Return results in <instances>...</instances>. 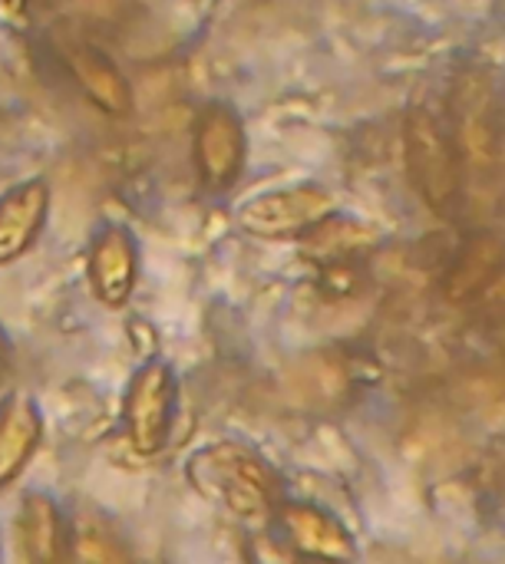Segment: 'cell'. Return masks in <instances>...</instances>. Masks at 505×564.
<instances>
[{
	"instance_id": "obj_1",
	"label": "cell",
	"mask_w": 505,
	"mask_h": 564,
	"mask_svg": "<svg viewBox=\"0 0 505 564\" xmlns=\"http://www.w3.org/2000/svg\"><path fill=\"white\" fill-rule=\"evenodd\" d=\"M185 476L198 496L228 509L248 525H265L281 506L278 473L248 446L208 443L185 459Z\"/></svg>"
},
{
	"instance_id": "obj_2",
	"label": "cell",
	"mask_w": 505,
	"mask_h": 564,
	"mask_svg": "<svg viewBox=\"0 0 505 564\" xmlns=\"http://www.w3.org/2000/svg\"><path fill=\"white\" fill-rule=\"evenodd\" d=\"M453 145L460 155V172L470 182H490L499 162V116L496 93L483 69L466 66L453 83Z\"/></svg>"
},
{
	"instance_id": "obj_3",
	"label": "cell",
	"mask_w": 505,
	"mask_h": 564,
	"mask_svg": "<svg viewBox=\"0 0 505 564\" xmlns=\"http://www.w3.org/2000/svg\"><path fill=\"white\" fill-rule=\"evenodd\" d=\"M404 159L410 182L433 215H450L463 185L453 135L427 109H410L404 122Z\"/></svg>"
},
{
	"instance_id": "obj_4",
	"label": "cell",
	"mask_w": 505,
	"mask_h": 564,
	"mask_svg": "<svg viewBox=\"0 0 505 564\" xmlns=\"http://www.w3.org/2000/svg\"><path fill=\"white\" fill-rule=\"evenodd\" d=\"M179 383L165 360L149 357L129 380L122 397V423L126 440L139 456H155L165 449L172 423H175Z\"/></svg>"
},
{
	"instance_id": "obj_5",
	"label": "cell",
	"mask_w": 505,
	"mask_h": 564,
	"mask_svg": "<svg viewBox=\"0 0 505 564\" xmlns=\"http://www.w3.org/2000/svg\"><path fill=\"white\" fill-rule=\"evenodd\" d=\"M337 212V198L331 188L318 182L278 188L248 198L238 208V228L261 241H298L308 228H314L321 218Z\"/></svg>"
},
{
	"instance_id": "obj_6",
	"label": "cell",
	"mask_w": 505,
	"mask_h": 564,
	"mask_svg": "<svg viewBox=\"0 0 505 564\" xmlns=\"http://www.w3.org/2000/svg\"><path fill=\"white\" fill-rule=\"evenodd\" d=\"M248 159V135L241 116L228 102H205L192 132V165L205 192H228Z\"/></svg>"
},
{
	"instance_id": "obj_7",
	"label": "cell",
	"mask_w": 505,
	"mask_h": 564,
	"mask_svg": "<svg viewBox=\"0 0 505 564\" xmlns=\"http://www.w3.org/2000/svg\"><path fill=\"white\" fill-rule=\"evenodd\" d=\"M86 278L96 301L109 311L129 304L139 281V245L126 225H103L86 254Z\"/></svg>"
},
{
	"instance_id": "obj_8",
	"label": "cell",
	"mask_w": 505,
	"mask_h": 564,
	"mask_svg": "<svg viewBox=\"0 0 505 564\" xmlns=\"http://www.w3.org/2000/svg\"><path fill=\"white\" fill-rule=\"evenodd\" d=\"M60 63L93 109H99L109 119L132 116V106H136L132 86L103 50H96L93 43L66 40L60 43Z\"/></svg>"
},
{
	"instance_id": "obj_9",
	"label": "cell",
	"mask_w": 505,
	"mask_h": 564,
	"mask_svg": "<svg viewBox=\"0 0 505 564\" xmlns=\"http://www.w3.org/2000/svg\"><path fill=\"white\" fill-rule=\"evenodd\" d=\"M50 218L46 178H26L0 195V268L20 261L43 235Z\"/></svg>"
},
{
	"instance_id": "obj_10",
	"label": "cell",
	"mask_w": 505,
	"mask_h": 564,
	"mask_svg": "<svg viewBox=\"0 0 505 564\" xmlns=\"http://www.w3.org/2000/svg\"><path fill=\"white\" fill-rule=\"evenodd\" d=\"M278 525L284 532V542L308 558H324V562H351L357 555L354 535L324 509L291 502L278 506Z\"/></svg>"
},
{
	"instance_id": "obj_11",
	"label": "cell",
	"mask_w": 505,
	"mask_h": 564,
	"mask_svg": "<svg viewBox=\"0 0 505 564\" xmlns=\"http://www.w3.org/2000/svg\"><path fill=\"white\" fill-rule=\"evenodd\" d=\"M43 443V413L30 393L0 400V492L10 489Z\"/></svg>"
},
{
	"instance_id": "obj_12",
	"label": "cell",
	"mask_w": 505,
	"mask_h": 564,
	"mask_svg": "<svg viewBox=\"0 0 505 564\" xmlns=\"http://www.w3.org/2000/svg\"><path fill=\"white\" fill-rule=\"evenodd\" d=\"M17 549L23 562L53 564L69 552V525L63 509L46 492H26L17 512Z\"/></svg>"
},
{
	"instance_id": "obj_13",
	"label": "cell",
	"mask_w": 505,
	"mask_h": 564,
	"mask_svg": "<svg viewBox=\"0 0 505 564\" xmlns=\"http://www.w3.org/2000/svg\"><path fill=\"white\" fill-rule=\"evenodd\" d=\"M380 241V231L374 225H367L364 218H344L337 212H331L327 218H321L314 228H308L298 245L301 254L314 264H337V261H354L357 254L370 251Z\"/></svg>"
},
{
	"instance_id": "obj_14",
	"label": "cell",
	"mask_w": 505,
	"mask_h": 564,
	"mask_svg": "<svg viewBox=\"0 0 505 564\" xmlns=\"http://www.w3.org/2000/svg\"><path fill=\"white\" fill-rule=\"evenodd\" d=\"M505 264V241L499 235H476L463 245V251L456 254V261L447 271L443 281V294L450 304H466L473 297H480L496 274L503 271Z\"/></svg>"
},
{
	"instance_id": "obj_15",
	"label": "cell",
	"mask_w": 505,
	"mask_h": 564,
	"mask_svg": "<svg viewBox=\"0 0 505 564\" xmlns=\"http://www.w3.org/2000/svg\"><path fill=\"white\" fill-rule=\"evenodd\" d=\"M69 558L76 562H126L129 555L119 549V539H112L96 519H79L69 529Z\"/></svg>"
},
{
	"instance_id": "obj_16",
	"label": "cell",
	"mask_w": 505,
	"mask_h": 564,
	"mask_svg": "<svg viewBox=\"0 0 505 564\" xmlns=\"http://www.w3.org/2000/svg\"><path fill=\"white\" fill-rule=\"evenodd\" d=\"M0 3H3V10H7V13H10L13 20H23L33 0H0Z\"/></svg>"
},
{
	"instance_id": "obj_17",
	"label": "cell",
	"mask_w": 505,
	"mask_h": 564,
	"mask_svg": "<svg viewBox=\"0 0 505 564\" xmlns=\"http://www.w3.org/2000/svg\"><path fill=\"white\" fill-rule=\"evenodd\" d=\"M10 354H13V344H10V337H7V330H3V324H0V364H7Z\"/></svg>"
}]
</instances>
